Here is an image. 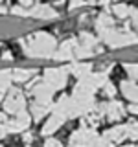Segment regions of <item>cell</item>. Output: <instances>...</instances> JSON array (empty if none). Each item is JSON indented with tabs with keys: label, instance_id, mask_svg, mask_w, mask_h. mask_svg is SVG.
<instances>
[{
	"label": "cell",
	"instance_id": "obj_1",
	"mask_svg": "<svg viewBox=\"0 0 138 147\" xmlns=\"http://www.w3.org/2000/svg\"><path fill=\"white\" fill-rule=\"evenodd\" d=\"M46 147H61L57 142H46Z\"/></svg>",
	"mask_w": 138,
	"mask_h": 147
}]
</instances>
